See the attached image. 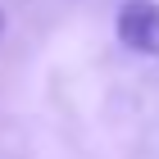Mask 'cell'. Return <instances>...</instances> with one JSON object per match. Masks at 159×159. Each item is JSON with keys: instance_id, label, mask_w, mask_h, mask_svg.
Here are the masks:
<instances>
[{"instance_id": "1", "label": "cell", "mask_w": 159, "mask_h": 159, "mask_svg": "<svg viewBox=\"0 0 159 159\" xmlns=\"http://www.w3.org/2000/svg\"><path fill=\"white\" fill-rule=\"evenodd\" d=\"M114 32L132 55L159 59V0H123L114 14Z\"/></svg>"}, {"instance_id": "2", "label": "cell", "mask_w": 159, "mask_h": 159, "mask_svg": "<svg viewBox=\"0 0 159 159\" xmlns=\"http://www.w3.org/2000/svg\"><path fill=\"white\" fill-rule=\"evenodd\" d=\"M0 27H5V18H0Z\"/></svg>"}]
</instances>
